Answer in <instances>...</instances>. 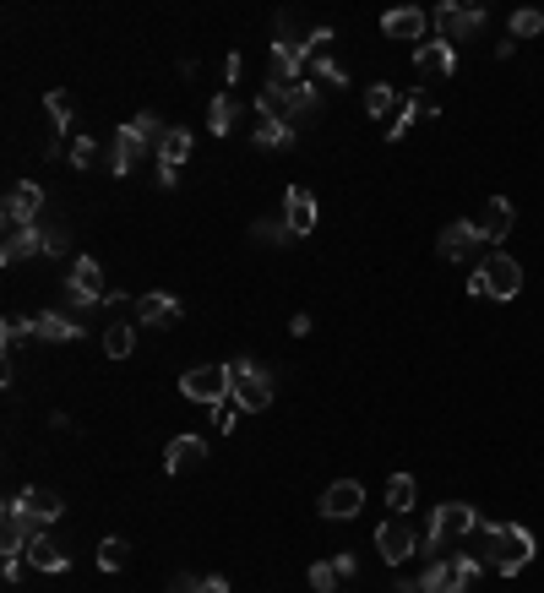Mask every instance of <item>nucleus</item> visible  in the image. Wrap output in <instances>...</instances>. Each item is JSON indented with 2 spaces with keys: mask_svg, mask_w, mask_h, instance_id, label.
Listing matches in <instances>:
<instances>
[{
  "mask_svg": "<svg viewBox=\"0 0 544 593\" xmlns=\"http://www.w3.org/2000/svg\"><path fill=\"white\" fill-rule=\"evenodd\" d=\"M479 566L485 572H501V577H517L528 572V561H534V534L517 523H479Z\"/></svg>",
  "mask_w": 544,
  "mask_h": 593,
  "instance_id": "nucleus-1",
  "label": "nucleus"
},
{
  "mask_svg": "<svg viewBox=\"0 0 544 593\" xmlns=\"http://www.w3.org/2000/svg\"><path fill=\"white\" fill-rule=\"evenodd\" d=\"M468 294H474V300H517V294H523V267H517L506 251H496V256H490V262L474 273Z\"/></svg>",
  "mask_w": 544,
  "mask_h": 593,
  "instance_id": "nucleus-2",
  "label": "nucleus"
},
{
  "mask_svg": "<svg viewBox=\"0 0 544 593\" xmlns=\"http://www.w3.org/2000/svg\"><path fill=\"white\" fill-rule=\"evenodd\" d=\"M229 398L240 403L245 414H262L267 403H272V376H267V365H256V360H229Z\"/></svg>",
  "mask_w": 544,
  "mask_h": 593,
  "instance_id": "nucleus-3",
  "label": "nucleus"
},
{
  "mask_svg": "<svg viewBox=\"0 0 544 593\" xmlns=\"http://www.w3.org/2000/svg\"><path fill=\"white\" fill-rule=\"evenodd\" d=\"M479 572H485L479 555H436L425 566V593H468Z\"/></svg>",
  "mask_w": 544,
  "mask_h": 593,
  "instance_id": "nucleus-4",
  "label": "nucleus"
},
{
  "mask_svg": "<svg viewBox=\"0 0 544 593\" xmlns=\"http://www.w3.org/2000/svg\"><path fill=\"white\" fill-rule=\"evenodd\" d=\"M468 534H479V512H474V506H463V501H447V506L430 512L425 550H447L452 539H468Z\"/></svg>",
  "mask_w": 544,
  "mask_h": 593,
  "instance_id": "nucleus-5",
  "label": "nucleus"
},
{
  "mask_svg": "<svg viewBox=\"0 0 544 593\" xmlns=\"http://www.w3.org/2000/svg\"><path fill=\"white\" fill-rule=\"evenodd\" d=\"M44 534V523H33L28 512H22V501L11 496L6 512H0V550H6V561H28V545Z\"/></svg>",
  "mask_w": 544,
  "mask_h": 593,
  "instance_id": "nucleus-6",
  "label": "nucleus"
},
{
  "mask_svg": "<svg viewBox=\"0 0 544 593\" xmlns=\"http://www.w3.org/2000/svg\"><path fill=\"white\" fill-rule=\"evenodd\" d=\"M66 300L77 305V311H88V305H104V300H109L104 267H98L93 256H77V262L66 267Z\"/></svg>",
  "mask_w": 544,
  "mask_h": 593,
  "instance_id": "nucleus-7",
  "label": "nucleus"
},
{
  "mask_svg": "<svg viewBox=\"0 0 544 593\" xmlns=\"http://www.w3.org/2000/svg\"><path fill=\"white\" fill-rule=\"evenodd\" d=\"M44 213V185L33 180H17L6 191V202H0V218H6V229H33Z\"/></svg>",
  "mask_w": 544,
  "mask_h": 593,
  "instance_id": "nucleus-8",
  "label": "nucleus"
},
{
  "mask_svg": "<svg viewBox=\"0 0 544 593\" xmlns=\"http://www.w3.org/2000/svg\"><path fill=\"white\" fill-rule=\"evenodd\" d=\"M436 33H441V44H468L479 33V22H485V6H457V0H447V6H436Z\"/></svg>",
  "mask_w": 544,
  "mask_h": 593,
  "instance_id": "nucleus-9",
  "label": "nucleus"
},
{
  "mask_svg": "<svg viewBox=\"0 0 544 593\" xmlns=\"http://www.w3.org/2000/svg\"><path fill=\"white\" fill-rule=\"evenodd\" d=\"M180 392L191 403H229V365H196V370H185L180 376Z\"/></svg>",
  "mask_w": 544,
  "mask_h": 593,
  "instance_id": "nucleus-10",
  "label": "nucleus"
},
{
  "mask_svg": "<svg viewBox=\"0 0 544 593\" xmlns=\"http://www.w3.org/2000/svg\"><path fill=\"white\" fill-rule=\"evenodd\" d=\"M360 506H365V485H360V479H338V485L321 490L316 512L332 517V523H349V517H360Z\"/></svg>",
  "mask_w": 544,
  "mask_h": 593,
  "instance_id": "nucleus-11",
  "label": "nucleus"
},
{
  "mask_svg": "<svg viewBox=\"0 0 544 593\" xmlns=\"http://www.w3.org/2000/svg\"><path fill=\"white\" fill-rule=\"evenodd\" d=\"M305 71H311V82H321V88H343L349 82V71L332 60V28H311V60H305Z\"/></svg>",
  "mask_w": 544,
  "mask_h": 593,
  "instance_id": "nucleus-12",
  "label": "nucleus"
},
{
  "mask_svg": "<svg viewBox=\"0 0 544 593\" xmlns=\"http://www.w3.org/2000/svg\"><path fill=\"white\" fill-rule=\"evenodd\" d=\"M147 153H158V147L147 142L136 126H120V131H115V153H109V169H115V180H126V175H131L136 164H142Z\"/></svg>",
  "mask_w": 544,
  "mask_h": 593,
  "instance_id": "nucleus-13",
  "label": "nucleus"
},
{
  "mask_svg": "<svg viewBox=\"0 0 544 593\" xmlns=\"http://www.w3.org/2000/svg\"><path fill=\"white\" fill-rule=\"evenodd\" d=\"M376 550H381V561H387V566H403L408 555L419 550V534L403 523V517H392V523L376 528Z\"/></svg>",
  "mask_w": 544,
  "mask_h": 593,
  "instance_id": "nucleus-14",
  "label": "nucleus"
},
{
  "mask_svg": "<svg viewBox=\"0 0 544 593\" xmlns=\"http://www.w3.org/2000/svg\"><path fill=\"white\" fill-rule=\"evenodd\" d=\"M294 88H300V82H272V77H267V88L256 93V115L294 126V115H300V98H294Z\"/></svg>",
  "mask_w": 544,
  "mask_h": 593,
  "instance_id": "nucleus-15",
  "label": "nucleus"
},
{
  "mask_svg": "<svg viewBox=\"0 0 544 593\" xmlns=\"http://www.w3.org/2000/svg\"><path fill=\"white\" fill-rule=\"evenodd\" d=\"M283 224L294 229V240L316 229V196L305 191V185H289V191H283Z\"/></svg>",
  "mask_w": 544,
  "mask_h": 593,
  "instance_id": "nucleus-16",
  "label": "nucleus"
},
{
  "mask_svg": "<svg viewBox=\"0 0 544 593\" xmlns=\"http://www.w3.org/2000/svg\"><path fill=\"white\" fill-rule=\"evenodd\" d=\"M207 463V441L202 436H175L164 452V474H191V468Z\"/></svg>",
  "mask_w": 544,
  "mask_h": 593,
  "instance_id": "nucleus-17",
  "label": "nucleus"
},
{
  "mask_svg": "<svg viewBox=\"0 0 544 593\" xmlns=\"http://www.w3.org/2000/svg\"><path fill=\"white\" fill-rule=\"evenodd\" d=\"M185 305L175 300V294H142V300L131 305V316L142 321V327H169V321H180Z\"/></svg>",
  "mask_w": 544,
  "mask_h": 593,
  "instance_id": "nucleus-18",
  "label": "nucleus"
},
{
  "mask_svg": "<svg viewBox=\"0 0 544 593\" xmlns=\"http://www.w3.org/2000/svg\"><path fill=\"white\" fill-rule=\"evenodd\" d=\"M17 501H22V512H28L33 523H44V528L55 523L60 512H66V501H60V490H49V485H28V490H22Z\"/></svg>",
  "mask_w": 544,
  "mask_h": 593,
  "instance_id": "nucleus-19",
  "label": "nucleus"
},
{
  "mask_svg": "<svg viewBox=\"0 0 544 593\" xmlns=\"http://www.w3.org/2000/svg\"><path fill=\"white\" fill-rule=\"evenodd\" d=\"M414 66L425 71V77H452L457 49H452V44H441V39H425V44H414Z\"/></svg>",
  "mask_w": 544,
  "mask_h": 593,
  "instance_id": "nucleus-20",
  "label": "nucleus"
},
{
  "mask_svg": "<svg viewBox=\"0 0 544 593\" xmlns=\"http://www.w3.org/2000/svg\"><path fill=\"white\" fill-rule=\"evenodd\" d=\"M512 202H506V196H490L485 202V213H479V240H490V245H501L506 234H512Z\"/></svg>",
  "mask_w": 544,
  "mask_h": 593,
  "instance_id": "nucleus-21",
  "label": "nucleus"
},
{
  "mask_svg": "<svg viewBox=\"0 0 544 593\" xmlns=\"http://www.w3.org/2000/svg\"><path fill=\"white\" fill-rule=\"evenodd\" d=\"M44 109H49V137H44V158H60V131H66V120H71V93L66 88H55L44 98Z\"/></svg>",
  "mask_w": 544,
  "mask_h": 593,
  "instance_id": "nucleus-22",
  "label": "nucleus"
},
{
  "mask_svg": "<svg viewBox=\"0 0 544 593\" xmlns=\"http://www.w3.org/2000/svg\"><path fill=\"white\" fill-rule=\"evenodd\" d=\"M474 245H479V224H468V218H457V224L441 229V256H447V262H468Z\"/></svg>",
  "mask_w": 544,
  "mask_h": 593,
  "instance_id": "nucleus-23",
  "label": "nucleus"
},
{
  "mask_svg": "<svg viewBox=\"0 0 544 593\" xmlns=\"http://www.w3.org/2000/svg\"><path fill=\"white\" fill-rule=\"evenodd\" d=\"M28 561H33V572H66V566H71V555L60 550V539L44 528V534L28 545Z\"/></svg>",
  "mask_w": 544,
  "mask_h": 593,
  "instance_id": "nucleus-24",
  "label": "nucleus"
},
{
  "mask_svg": "<svg viewBox=\"0 0 544 593\" xmlns=\"http://www.w3.org/2000/svg\"><path fill=\"white\" fill-rule=\"evenodd\" d=\"M33 251H44V234H39V224H33V229H6V245H0V262H6V267L28 262Z\"/></svg>",
  "mask_w": 544,
  "mask_h": 593,
  "instance_id": "nucleus-25",
  "label": "nucleus"
},
{
  "mask_svg": "<svg viewBox=\"0 0 544 593\" xmlns=\"http://www.w3.org/2000/svg\"><path fill=\"white\" fill-rule=\"evenodd\" d=\"M381 28H387L392 39H419V44H425V11H419V6H398V11L381 17Z\"/></svg>",
  "mask_w": 544,
  "mask_h": 593,
  "instance_id": "nucleus-26",
  "label": "nucleus"
},
{
  "mask_svg": "<svg viewBox=\"0 0 544 593\" xmlns=\"http://www.w3.org/2000/svg\"><path fill=\"white\" fill-rule=\"evenodd\" d=\"M33 338H44V343H71V338H82V327L71 316H60V311H39L33 316Z\"/></svg>",
  "mask_w": 544,
  "mask_h": 593,
  "instance_id": "nucleus-27",
  "label": "nucleus"
},
{
  "mask_svg": "<svg viewBox=\"0 0 544 593\" xmlns=\"http://www.w3.org/2000/svg\"><path fill=\"white\" fill-rule=\"evenodd\" d=\"M430 115H436V104H430V98H425V93H408V98H403V109H398V115H392L387 137H392V142H398V137H403V131H408V126H414V120H430Z\"/></svg>",
  "mask_w": 544,
  "mask_h": 593,
  "instance_id": "nucleus-28",
  "label": "nucleus"
},
{
  "mask_svg": "<svg viewBox=\"0 0 544 593\" xmlns=\"http://www.w3.org/2000/svg\"><path fill=\"white\" fill-rule=\"evenodd\" d=\"M234 120H240V98H234V93H218L213 104H207V131H213V137H229Z\"/></svg>",
  "mask_w": 544,
  "mask_h": 593,
  "instance_id": "nucleus-29",
  "label": "nucleus"
},
{
  "mask_svg": "<svg viewBox=\"0 0 544 593\" xmlns=\"http://www.w3.org/2000/svg\"><path fill=\"white\" fill-rule=\"evenodd\" d=\"M153 158H158V164H169V169H180L185 158H191V131H185V126H169Z\"/></svg>",
  "mask_w": 544,
  "mask_h": 593,
  "instance_id": "nucleus-30",
  "label": "nucleus"
},
{
  "mask_svg": "<svg viewBox=\"0 0 544 593\" xmlns=\"http://www.w3.org/2000/svg\"><path fill=\"white\" fill-rule=\"evenodd\" d=\"M256 147H294V126H283V120H267V115H256Z\"/></svg>",
  "mask_w": 544,
  "mask_h": 593,
  "instance_id": "nucleus-31",
  "label": "nucleus"
},
{
  "mask_svg": "<svg viewBox=\"0 0 544 593\" xmlns=\"http://www.w3.org/2000/svg\"><path fill=\"white\" fill-rule=\"evenodd\" d=\"M251 240H262V245H294V229L283 224V218H256Z\"/></svg>",
  "mask_w": 544,
  "mask_h": 593,
  "instance_id": "nucleus-32",
  "label": "nucleus"
},
{
  "mask_svg": "<svg viewBox=\"0 0 544 593\" xmlns=\"http://www.w3.org/2000/svg\"><path fill=\"white\" fill-rule=\"evenodd\" d=\"M387 506L398 517H408V506H414V474H392L387 479Z\"/></svg>",
  "mask_w": 544,
  "mask_h": 593,
  "instance_id": "nucleus-33",
  "label": "nucleus"
},
{
  "mask_svg": "<svg viewBox=\"0 0 544 593\" xmlns=\"http://www.w3.org/2000/svg\"><path fill=\"white\" fill-rule=\"evenodd\" d=\"M131 349H136V332L126 327V321H115V327H104V354H109V360H126Z\"/></svg>",
  "mask_w": 544,
  "mask_h": 593,
  "instance_id": "nucleus-34",
  "label": "nucleus"
},
{
  "mask_svg": "<svg viewBox=\"0 0 544 593\" xmlns=\"http://www.w3.org/2000/svg\"><path fill=\"white\" fill-rule=\"evenodd\" d=\"M39 234H44V256H66L71 251V229L60 224V218H44Z\"/></svg>",
  "mask_w": 544,
  "mask_h": 593,
  "instance_id": "nucleus-35",
  "label": "nucleus"
},
{
  "mask_svg": "<svg viewBox=\"0 0 544 593\" xmlns=\"http://www.w3.org/2000/svg\"><path fill=\"white\" fill-rule=\"evenodd\" d=\"M365 109H370V115H376V120H381V115H392V109H403V98H398V93H392V88H387V82H376V88H370V93H365Z\"/></svg>",
  "mask_w": 544,
  "mask_h": 593,
  "instance_id": "nucleus-36",
  "label": "nucleus"
},
{
  "mask_svg": "<svg viewBox=\"0 0 544 593\" xmlns=\"http://www.w3.org/2000/svg\"><path fill=\"white\" fill-rule=\"evenodd\" d=\"M126 555H131V545L109 534L104 545H98V566H104V572H120V566H126Z\"/></svg>",
  "mask_w": 544,
  "mask_h": 593,
  "instance_id": "nucleus-37",
  "label": "nucleus"
},
{
  "mask_svg": "<svg viewBox=\"0 0 544 593\" xmlns=\"http://www.w3.org/2000/svg\"><path fill=\"white\" fill-rule=\"evenodd\" d=\"M534 33H544V11H534V6L512 11V39H534Z\"/></svg>",
  "mask_w": 544,
  "mask_h": 593,
  "instance_id": "nucleus-38",
  "label": "nucleus"
},
{
  "mask_svg": "<svg viewBox=\"0 0 544 593\" xmlns=\"http://www.w3.org/2000/svg\"><path fill=\"white\" fill-rule=\"evenodd\" d=\"M338 583H343L338 561H316V566H311V588H316V593H338Z\"/></svg>",
  "mask_w": 544,
  "mask_h": 593,
  "instance_id": "nucleus-39",
  "label": "nucleus"
},
{
  "mask_svg": "<svg viewBox=\"0 0 544 593\" xmlns=\"http://www.w3.org/2000/svg\"><path fill=\"white\" fill-rule=\"evenodd\" d=\"M93 153H98V142H93V137H71L66 164H71V169H88V164H93Z\"/></svg>",
  "mask_w": 544,
  "mask_h": 593,
  "instance_id": "nucleus-40",
  "label": "nucleus"
},
{
  "mask_svg": "<svg viewBox=\"0 0 544 593\" xmlns=\"http://www.w3.org/2000/svg\"><path fill=\"white\" fill-rule=\"evenodd\" d=\"M131 126H136V131H142V137H147V142H153V147H158V142H164V131H169V126H164V120H158V115H136V120H131Z\"/></svg>",
  "mask_w": 544,
  "mask_h": 593,
  "instance_id": "nucleus-41",
  "label": "nucleus"
},
{
  "mask_svg": "<svg viewBox=\"0 0 544 593\" xmlns=\"http://www.w3.org/2000/svg\"><path fill=\"white\" fill-rule=\"evenodd\" d=\"M234 425H240V403L229 398V403H218V430H224V436H229Z\"/></svg>",
  "mask_w": 544,
  "mask_h": 593,
  "instance_id": "nucleus-42",
  "label": "nucleus"
},
{
  "mask_svg": "<svg viewBox=\"0 0 544 593\" xmlns=\"http://www.w3.org/2000/svg\"><path fill=\"white\" fill-rule=\"evenodd\" d=\"M169 593H202V577H196V572H180L175 583H169Z\"/></svg>",
  "mask_w": 544,
  "mask_h": 593,
  "instance_id": "nucleus-43",
  "label": "nucleus"
},
{
  "mask_svg": "<svg viewBox=\"0 0 544 593\" xmlns=\"http://www.w3.org/2000/svg\"><path fill=\"white\" fill-rule=\"evenodd\" d=\"M240 71H245L240 49H229V55H224V82H240Z\"/></svg>",
  "mask_w": 544,
  "mask_h": 593,
  "instance_id": "nucleus-44",
  "label": "nucleus"
},
{
  "mask_svg": "<svg viewBox=\"0 0 544 593\" xmlns=\"http://www.w3.org/2000/svg\"><path fill=\"white\" fill-rule=\"evenodd\" d=\"M332 561H338V572H343V583H349V577H354V572H360V561H354V555H349V550H343V555H332Z\"/></svg>",
  "mask_w": 544,
  "mask_h": 593,
  "instance_id": "nucleus-45",
  "label": "nucleus"
},
{
  "mask_svg": "<svg viewBox=\"0 0 544 593\" xmlns=\"http://www.w3.org/2000/svg\"><path fill=\"white\" fill-rule=\"evenodd\" d=\"M158 185H164V191H175V185H180V169H169V164H158Z\"/></svg>",
  "mask_w": 544,
  "mask_h": 593,
  "instance_id": "nucleus-46",
  "label": "nucleus"
},
{
  "mask_svg": "<svg viewBox=\"0 0 544 593\" xmlns=\"http://www.w3.org/2000/svg\"><path fill=\"white\" fill-rule=\"evenodd\" d=\"M398 593H425V577H408V572H403V577H398Z\"/></svg>",
  "mask_w": 544,
  "mask_h": 593,
  "instance_id": "nucleus-47",
  "label": "nucleus"
},
{
  "mask_svg": "<svg viewBox=\"0 0 544 593\" xmlns=\"http://www.w3.org/2000/svg\"><path fill=\"white\" fill-rule=\"evenodd\" d=\"M202 593H229V577H202Z\"/></svg>",
  "mask_w": 544,
  "mask_h": 593,
  "instance_id": "nucleus-48",
  "label": "nucleus"
}]
</instances>
